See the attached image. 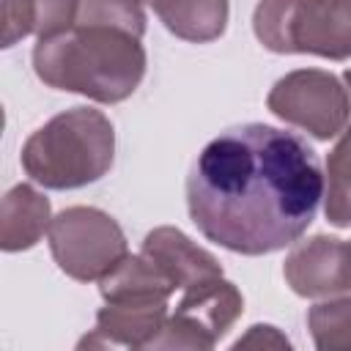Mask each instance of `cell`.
Returning <instances> with one entry per match:
<instances>
[{
    "label": "cell",
    "instance_id": "obj_1",
    "mask_svg": "<svg viewBox=\"0 0 351 351\" xmlns=\"http://www.w3.org/2000/svg\"><path fill=\"white\" fill-rule=\"evenodd\" d=\"M324 200L315 151L293 132L244 123L217 134L186 178L195 228L239 255H269L302 239Z\"/></svg>",
    "mask_w": 351,
    "mask_h": 351
},
{
    "label": "cell",
    "instance_id": "obj_2",
    "mask_svg": "<svg viewBox=\"0 0 351 351\" xmlns=\"http://www.w3.org/2000/svg\"><path fill=\"white\" fill-rule=\"evenodd\" d=\"M145 66L143 36L104 22H74L33 47V69L47 88L82 93L99 104L129 99L140 88Z\"/></svg>",
    "mask_w": 351,
    "mask_h": 351
},
{
    "label": "cell",
    "instance_id": "obj_3",
    "mask_svg": "<svg viewBox=\"0 0 351 351\" xmlns=\"http://www.w3.org/2000/svg\"><path fill=\"white\" fill-rule=\"evenodd\" d=\"M115 129L96 107H71L38 126L22 145V170L47 189H80L110 173Z\"/></svg>",
    "mask_w": 351,
    "mask_h": 351
},
{
    "label": "cell",
    "instance_id": "obj_4",
    "mask_svg": "<svg viewBox=\"0 0 351 351\" xmlns=\"http://www.w3.org/2000/svg\"><path fill=\"white\" fill-rule=\"evenodd\" d=\"M255 38L277 55L351 58V0H258Z\"/></svg>",
    "mask_w": 351,
    "mask_h": 351
},
{
    "label": "cell",
    "instance_id": "obj_5",
    "mask_svg": "<svg viewBox=\"0 0 351 351\" xmlns=\"http://www.w3.org/2000/svg\"><path fill=\"white\" fill-rule=\"evenodd\" d=\"M49 252L58 269L77 282H99L126 255V233L96 206H69L49 222Z\"/></svg>",
    "mask_w": 351,
    "mask_h": 351
},
{
    "label": "cell",
    "instance_id": "obj_6",
    "mask_svg": "<svg viewBox=\"0 0 351 351\" xmlns=\"http://www.w3.org/2000/svg\"><path fill=\"white\" fill-rule=\"evenodd\" d=\"M266 107L280 121L304 129L315 140L337 137L351 121V93L324 69H296L280 77L269 96Z\"/></svg>",
    "mask_w": 351,
    "mask_h": 351
},
{
    "label": "cell",
    "instance_id": "obj_7",
    "mask_svg": "<svg viewBox=\"0 0 351 351\" xmlns=\"http://www.w3.org/2000/svg\"><path fill=\"white\" fill-rule=\"evenodd\" d=\"M244 313L241 291L219 277L203 280L184 288V296L176 304V313L167 315L159 335L148 348H186V351H211L228 329Z\"/></svg>",
    "mask_w": 351,
    "mask_h": 351
},
{
    "label": "cell",
    "instance_id": "obj_8",
    "mask_svg": "<svg viewBox=\"0 0 351 351\" xmlns=\"http://www.w3.org/2000/svg\"><path fill=\"white\" fill-rule=\"evenodd\" d=\"M282 277L291 291L304 299H324L351 291V241L324 233L296 241L285 255Z\"/></svg>",
    "mask_w": 351,
    "mask_h": 351
},
{
    "label": "cell",
    "instance_id": "obj_9",
    "mask_svg": "<svg viewBox=\"0 0 351 351\" xmlns=\"http://www.w3.org/2000/svg\"><path fill=\"white\" fill-rule=\"evenodd\" d=\"M170 302H104L80 348H148L167 321Z\"/></svg>",
    "mask_w": 351,
    "mask_h": 351
},
{
    "label": "cell",
    "instance_id": "obj_10",
    "mask_svg": "<svg viewBox=\"0 0 351 351\" xmlns=\"http://www.w3.org/2000/svg\"><path fill=\"white\" fill-rule=\"evenodd\" d=\"M140 252L145 258H151L181 291L222 274L219 261L206 247L195 244L184 230H178L173 225H159V228L148 230Z\"/></svg>",
    "mask_w": 351,
    "mask_h": 351
},
{
    "label": "cell",
    "instance_id": "obj_11",
    "mask_svg": "<svg viewBox=\"0 0 351 351\" xmlns=\"http://www.w3.org/2000/svg\"><path fill=\"white\" fill-rule=\"evenodd\" d=\"M52 206L30 184H16L3 195L0 203V247L5 252H22L41 241L49 230Z\"/></svg>",
    "mask_w": 351,
    "mask_h": 351
},
{
    "label": "cell",
    "instance_id": "obj_12",
    "mask_svg": "<svg viewBox=\"0 0 351 351\" xmlns=\"http://www.w3.org/2000/svg\"><path fill=\"white\" fill-rule=\"evenodd\" d=\"M154 8L159 22L181 41L208 44L228 27V0H143Z\"/></svg>",
    "mask_w": 351,
    "mask_h": 351
},
{
    "label": "cell",
    "instance_id": "obj_13",
    "mask_svg": "<svg viewBox=\"0 0 351 351\" xmlns=\"http://www.w3.org/2000/svg\"><path fill=\"white\" fill-rule=\"evenodd\" d=\"M104 302H170L176 282L143 252L126 255L110 274L99 280Z\"/></svg>",
    "mask_w": 351,
    "mask_h": 351
},
{
    "label": "cell",
    "instance_id": "obj_14",
    "mask_svg": "<svg viewBox=\"0 0 351 351\" xmlns=\"http://www.w3.org/2000/svg\"><path fill=\"white\" fill-rule=\"evenodd\" d=\"M324 214L335 228H351V126L326 156L324 173Z\"/></svg>",
    "mask_w": 351,
    "mask_h": 351
},
{
    "label": "cell",
    "instance_id": "obj_15",
    "mask_svg": "<svg viewBox=\"0 0 351 351\" xmlns=\"http://www.w3.org/2000/svg\"><path fill=\"white\" fill-rule=\"evenodd\" d=\"M307 329L318 351H351V296L315 302L307 310Z\"/></svg>",
    "mask_w": 351,
    "mask_h": 351
},
{
    "label": "cell",
    "instance_id": "obj_16",
    "mask_svg": "<svg viewBox=\"0 0 351 351\" xmlns=\"http://www.w3.org/2000/svg\"><path fill=\"white\" fill-rule=\"evenodd\" d=\"M77 22H104L126 27L137 36H145V11L143 0H82Z\"/></svg>",
    "mask_w": 351,
    "mask_h": 351
},
{
    "label": "cell",
    "instance_id": "obj_17",
    "mask_svg": "<svg viewBox=\"0 0 351 351\" xmlns=\"http://www.w3.org/2000/svg\"><path fill=\"white\" fill-rule=\"evenodd\" d=\"M36 3V36L47 38L69 30L77 22V11L82 0H33Z\"/></svg>",
    "mask_w": 351,
    "mask_h": 351
},
{
    "label": "cell",
    "instance_id": "obj_18",
    "mask_svg": "<svg viewBox=\"0 0 351 351\" xmlns=\"http://www.w3.org/2000/svg\"><path fill=\"white\" fill-rule=\"evenodd\" d=\"M36 3L33 0H3V36L0 44L8 49L25 36L36 33Z\"/></svg>",
    "mask_w": 351,
    "mask_h": 351
},
{
    "label": "cell",
    "instance_id": "obj_19",
    "mask_svg": "<svg viewBox=\"0 0 351 351\" xmlns=\"http://www.w3.org/2000/svg\"><path fill=\"white\" fill-rule=\"evenodd\" d=\"M233 348H291V340L271 324H255L233 343Z\"/></svg>",
    "mask_w": 351,
    "mask_h": 351
},
{
    "label": "cell",
    "instance_id": "obj_20",
    "mask_svg": "<svg viewBox=\"0 0 351 351\" xmlns=\"http://www.w3.org/2000/svg\"><path fill=\"white\" fill-rule=\"evenodd\" d=\"M343 82H346V88H348V93H351V69L343 71Z\"/></svg>",
    "mask_w": 351,
    "mask_h": 351
}]
</instances>
